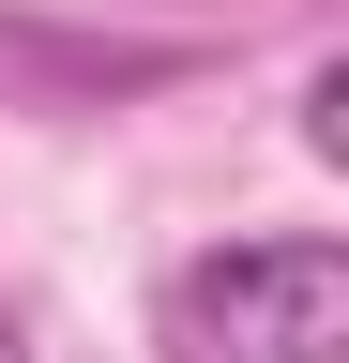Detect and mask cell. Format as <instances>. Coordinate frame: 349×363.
<instances>
[{"mask_svg": "<svg viewBox=\"0 0 349 363\" xmlns=\"http://www.w3.org/2000/svg\"><path fill=\"white\" fill-rule=\"evenodd\" d=\"M334 348H349V242L334 227L198 242L152 288V363H334Z\"/></svg>", "mask_w": 349, "mask_h": 363, "instance_id": "cell-1", "label": "cell"}, {"mask_svg": "<svg viewBox=\"0 0 349 363\" xmlns=\"http://www.w3.org/2000/svg\"><path fill=\"white\" fill-rule=\"evenodd\" d=\"M198 76V45H107V30H46L0 16V106H122V91Z\"/></svg>", "mask_w": 349, "mask_h": 363, "instance_id": "cell-2", "label": "cell"}, {"mask_svg": "<svg viewBox=\"0 0 349 363\" xmlns=\"http://www.w3.org/2000/svg\"><path fill=\"white\" fill-rule=\"evenodd\" d=\"M304 152H349V61L304 76Z\"/></svg>", "mask_w": 349, "mask_h": 363, "instance_id": "cell-3", "label": "cell"}, {"mask_svg": "<svg viewBox=\"0 0 349 363\" xmlns=\"http://www.w3.org/2000/svg\"><path fill=\"white\" fill-rule=\"evenodd\" d=\"M0 363H31V318H0Z\"/></svg>", "mask_w": 349, "mask_h": 363, "instance_id": "cell-4", "label": "cell"}]
</instances>
